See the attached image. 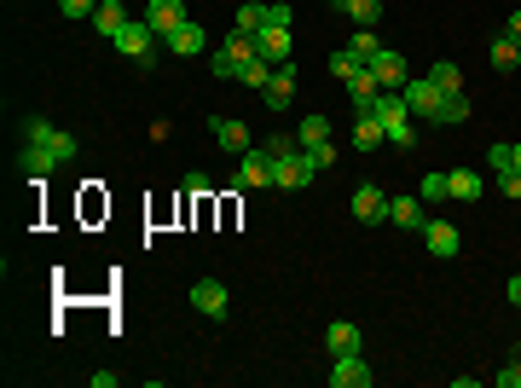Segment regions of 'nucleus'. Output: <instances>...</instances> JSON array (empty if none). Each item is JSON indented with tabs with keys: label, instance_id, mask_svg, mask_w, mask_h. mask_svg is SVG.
Listing matches in <instances>:
<instances>
[{
	"label": "nucleus",
	"instance_id": "obj_1",
	"mask_svg": "<svg viewBox=\"0 0 521 388\" xmlns=\"http://www.w3.org/2000/svg\"><path fill=\"white\" fill-rule=\"evenodd\" d=\"M30 139H23V151H18V168L30 180H47V174H58V163H70L76 156V139H70L64 128H53L47 116H30Z\"/></svg>",
	"mask_w": 521,
	"mask_h": 388
},
{
	"label": "nucleus",
	"instance_id": "obj_2",
	"mask_svg": "<svg viewBox=\"0 0 521 388\" xmlns=\"http://www.w3.org/2000/svg\"><path fill=\"white\" fill-rule=\"evenodd\" d=\"M255 58V35H238L232 30L226 41L209 53V70H215V81H232V76H243V64Z\"/></svg>",
	"mask_w": 521,
	"mask_h": 388
},
{
	"label": "nucleus",
	"instance_id": "obj_3",
	"mask_svg": "<svg viewBox=\"0 0 521 388\" xmlns=\"http://www.w3.org/2000/svg\"><path fill=\"white\" fill-rule=\"evenodd\" d=\"M365 70H371V76L382 81V93H400L406 81H412V64H406V53H400V46H382V53L371 58Z\"/></svg>",
	"mask_w": 521,
	"mask_h": 388
},
{
	"label": "nucleus",
	"instance_id": "obj_4",
	"mask_svg": "<svg viewBox=\"0 0 521 388\" xmlns=\"http://www.w3.org/2000/svg\"><path fill=\"white\" fill-rule=\"evenodd\" d=\"M400 99H406V111H412V122H434V111H440V88H434L429 76H412L400 88Z\"/></svg>",
	"mask_w": 521,
	"mask_h": 388
},
{
	"label": "nucleus",
	"instance_id": "obj_5",
	"mask_svg": "<svg viewBox=\"0 0 521 388\" xmlns=\"http://www.w3.org/2000/svg\"><path fill=\"white\" fill-rule=\"evenodd\" d=\"M319 168L307 163V151H290V156H272V186L278 191H302L307 180H313Z\"/></svg>",
	"mask_w": 521,
	"mask_h": 388
},
{
	"label": "nucleus",
	"instance_id": "obj_6",
	"mask_svg": "<svg viewBox=\"0 0 521 388\" xmlns=\"http://www.w3.org/2000/svg\"><path fill=\"white\" fill-rule=\"evenodd\" d=\"M192 308L203 313V319H226V308H232L226 284H220V278H197V284H192Z\"/></svg>",
	"mask_w": 521,
	"mask_h": 388
},
{
	"label": "nucleus",
	"instance_id": "obj_7",
	"mask_svg": "<svg viewBox=\"0 0 521 388\" xmlns=\"http://www.w3.org/2000/svg\"><path fill=\"white\" fill-rule=\"evenodd\" d=\"M151 41H157V30H151V23H145V18H128V30H122L110 46H116L122 58H133V64H140V58H151Z\"/></svg>",
	"mask_w": 521,
	"mask_h": 388
},
{
	"label": "nucleus",
	"instance_id": "obj_8",
	"mask_svg": "<svg viewBox=\"0 0 521 388\" xmlns=\"http://www.w3.org/2000/svg\"><path fill=\"white\" fill-rule=\"evenodd\" d=\"M232 186H272V156L260 151V145H250V151H243V168H238V180H232Z\"/></svg>",
	"mask_w": 521,
	"mask_h": 388
},
{
	"label": "nucleus",
	"instance_id": "obj_9",
	"mask_svg": "<svg viewBox=\"0 0 521 388\" xmlns=\"http://www.w3.org/2000/svg\"><path fill=\"white\" fill-rule=\"evenodd\" d=\"M145 23H151V30L168 41V35L185 23V0H151V6H145Z\"/></svg>",
	"mask_w": 521,
	"mask_h": 388
},
{
	"label": "nucleus",
	"instance_id": "obj_10",
	"mask_svg": "<svg viewBox=\"0 0 521 388\" xmlns=\"http://www.w3.org/2000/svg\"><path fill=\"white\" fill-rule=\"evenodd\" d=\"M371 366L359 354H337V371H330V388H371Z\"/></svg>",
	"mask_w": 521,
	"mask_h": 388
},
{
	"label": "nucleus",
	"instance_id": "obj_11",
	"mask_svg": "<svg viewBox=\"0 0 521 388\" xmlns=\"http://www.w3.org/2000/svg\"><path fill=\"white\" fill-rule=\"evenodd\" d=\"M209 133H215V145H226V151H238V156L255 145V133L243 122H232V116H209Z\"/></svg>",
	"mask_w": 521,
	"mask_h": 388
},
{
	"label": "nucleus",
	"instance_id": "obj_12",
	"mask_svg": "<svg viewBox=\"0 0 521 388\" xmlns=\"http://www.w3.org/2000/svg\"><path fill=\"white\" fill-rule=\"evenodd\" d=\"M354 215H359L365 226L389 221V198H382V186H354Z\"/></svg>",
	"mask_w": 521,
	"mask_h": 388
},
{
	"label": "nucleus",
	"instance_id": "obj_13",
	"mask_svg": "<svg viewBox=\"0 0 521 388\" xmlns=\"http://www.w3.org/2000/svg\"><path fill=\"white\" fill-rule=\"evenodd\" d=\"M255 53L267 58V64H290V30H278V23H267V30L255 35Z\"/></svg>",
	"mask_w": 521,
	"mask_h": 388
},
{
	"label": "nucleus",
	"instance_id": "obj_14",
	"mask_svg": "<svg viewBox=\"0 0 521 388\" xmlns=\"http://www.w3.org/2000/svg\"><path fill=\"white\" fill-rule=\"evenodd\" d=\"M260 99H267V111H284V105L295 99V64H278V70H272V81H267V93H260Z\"/></svg>",
	"mask_w": 521,
	"mask_h": 388
},
{
	"label": "nucleus",
	"instance_id": "obj_15",
	"mask_svg": "<svg viewBox=\"0 0 521 388\" xmlns=\"http://www.w3.org/2000/svg\"><path fill=\"white\" fill-rule=\"evenodd\" d=\"M389 221L406 226V232H423L429 215H423V198H389Z\"/></svg>",
	"mask_w": 521,
	"mask_h": 388
},
{
	"label": "nucleus",
	"instance_id": "obj_16",
	"mask_svg": "<svg viewBox=\"0 0 521 388\" xmlns=\"http://www.w3.org/2000/svg\"><path fill=\"white\" fill-rule=\"evenodd\" d=\"M93 30L105 35V41H116V35L128 30V12H122V0H98V6H93Z\"/></svg>",
	"mask_w": 521,
	"mask_h": 388
},
{
	"label": "nucleus",
	"instance_id": "obj_17",
	"mask_svg": "<svg viewBox=\"0 0 521 388\" xmlns=\"http://www.w3.org/2000/svg\"><path fill=\"white\" fill-rule=\"evenodd\" d=\"M423 238H429V256H440V261L457 256V226H452V221H429Z\"/></svg>",
	"mask_w": 521,
	"mask_h": 388
},
{
	"label": "nucleus",
	"instance_id": "obj_18",
	"mask_svg": "<svg viewBox=\"0 0 521 388\" xmlns=\"http://www.w3.org/2000/svg\"><path fill=\"white\" fill-rule=\"evenodd\" d=\"M168 46H174V53H180V58H192V53H203V46H209V35H203V23H192V18H185V23H180V30H174V35H168Z\"/></svg>",
	"mask_w": 521,
	"mask_h": 388
},
{
	"label": "nucleus",
	"instance_id": "obj_19",
	"mask_svg": "<svg viewBox=\"0 0 521 388\" xmlns=\"http://www.w3.org/2000/svg\"><path fill=\"white\" fill-rule=\"evenodd\" d=\"M337 12H347V18H354L359 30H377V18H382V0H337Z\"/></svg>",
	"mask_w": 521,
	"mask_h": 388
},
{
	"label": "nucleus",
	"instance_id": "obj_20",
	"mask_svg": "<svg viewBox=\"0 0 521 388\" xmlns=\"http://www.w3.org/2000/svg\"><path fill=\"white\" fill-rule=\"evenodd\" d=\"M516 64H521V41H516V35H499V41H492V70L510 76Z\"/></svg>",
	"mask_w": 521,
	"mask_h": 388
},
{
	"label": "nucleus",
	"instance_id": "obj_21",
	"mask_svg": "<svg viewBox=\"0 0 521 388\" xmlns=\"http://www.w3.org/2000/svg\"><path fill=\"white\" fill-rule=\"evenodd\" d=\"M446 180H452V198H457V203H475L481 191H487V186H481V180H475V168H452V174H446Z\"/></svg>",
	"mask_w": 521,
	"mask_h": 388
},
{
	"label": "nucleus",
	"instance_id": "obj_22",
	"mask_svg": "<svg viewBox=\"0 0 521 388\" xmlns=\"http://www.w3.org/2000/svg\"><path fill=\"white\" fill-rule=\"evenodd\" d=\"M382 139H389V128H382L377 116H359V122H354V145H359V151H377Z\"/></svg>",
	"mask_w": 521,
	"mask_h": 388
},
{
	"label": "nucleus",
	"instance_id": "obj_23",
	"mask_svg": "<svg viewBox=\"0 0 521 388\" xmlns=\"http://www.w3.org/2000/svg\"><path fill=\"white\" fill-rule=\"evenodd\" d=\"M325 342H330V354H359V325H330L325 331Z\"/></svg>",
	"mask_w": 521,
	"mask_h": 388
},
{
	"label": "nucleus",
	"instance_id": "obj_24",
	"mask_svg": "<svg viewBox=\"0 0 521 388\" xmlns=\"http://www.w3.org/2000/svg\"><path fill=\"white\" fill-rule=\"evenodd\" d=\"M464 116H469V99H464V93H440V111H434V122L452 128V122H464Z\"/></svg>",
	"mask_w": 521,
	"mask_h": 388
},
{
	"label": "nucleus",
	"instance_id": "obj_25",
	"mask_svg": "<svg viewBox=\"0 0 521 388\" xmlns=\"http://www.w3.org/2000/svg\"><path fill=\"white\" fill-rule=\"evenodd\" d=\"M429 81H434L440 93H464V70L446 64V58H440V64H429Z\"/></svg>",
	"mask_w": 521,
	"mask_h": 388
},
{
	"label": "nucleus",
	"instance_id": "obj_26",
	"mask_svg": "<svg viewBox=\"0 0 521 388\" xmlns=\"http://www.w3.org/2000/svg\"><path fill=\"white\" fill-rule=\"evenodd\" d=\"M295 139H302V151H313V145H325V139H330V122H325V116H302Z\"/></svg>",
	"mask_w": 521,
	"mask_h": 388
},
{
	"label": "nucleus",
	"instance_id": "obj_27",
	"mask_svg": "<svg viewBox=\"0 0 521 388\" xmlns=\"http://www.w3.org/2000/svg\"><path fill=\"white\" fill-rule=\"evenodd\" d=\"M232 30H238V35H260V30H267V6L243 0V6H238V23H232Z\"/></svg>",
	"mask_w": 521,
	"mask_h": 388
},
{
	"label": "nucleus",
	"instance_id": "obj_28",
	"mask_svg": "<svg viewBox=\"0 0 521 388\" xmlns=\"http://www.w3.org/2000/svg\"><path fill=\"white\" fill-rule=\"evenodd\" d=\"M417 198H423L429 209H434V203L452 198V180H446V174H423V180H417Z\"/></svg>",
	"mask_w": 521,
	"mask_h": 388
},
{
	"label": "nucleus",
	"instance_id": "obj_29",
	"mask_svg": "<svg viewBox=\"0 0 521 388\" xmlns=\"http://www.w3.org/2000/svg\"><path fill=\"white\" fill-rule=\"evenodd\" d=\"M272 70H278V64H267V58H250V64H243V88H255V93H267V81H272Z\"/></svg>",
	"mask_w": 521,
	"mask_h": 388
},
{
	"label": "nucleus",
	"instance_id": "obj_30",
	"mask_svg": "<svg viewBox=\"0 0 521 388\" xmlns=\"http://www.w3.org/2000/svg\"><path fill=\"white\" fill-rule=\"evenodd\" d=\"M347 53H354V58H359V64H371V58H377V53H382V41H377V30H359V35H354V41H347Z\"/></svg>",
	"mask_w": 521,
	"mask_h": 388
},
{
	"label": "nucleus",
	"instance_id": "obj_31",
	"mask_svg": "<svg viewBox=\"0 0 521 388\" xmlns=\"http://www.w3.org/2000/svg\"><path fill=\"white\" fill-rule=\"evenodd\" d=\"M389 145H400V151H406V145H417V122H412V116L389 122Z\"/></svg>",
	"mask_w": 521,
	"mask_h": 388
},
{
	"label": "nucleus",
	"instance_id": "obj_32",
	"mask_svg": "<svg viewBox=\"0 0 521 388\" xmlns=\"http://www.w3.org/2000/svg\"><path fill=\"white\" fill-rule=\"evenodd\" d=\"M260 151H267V156H290V151H302V139H290V133H272V139H260Z\"/></svg>",
	"mask_w": 521,
	"mask_h": 388
},
{
	"label": "nucleus",
	"instance_id": "obj_33",
	"mask_svg": "<svg viewBox=\"0 0 521 388\" xmlns=\"http://www.w3.org/2000/svg\"><path fill=\"white\" fill-rule=\"evenodd\" d=\"M487 168H492V174L516 168V145H492V151H487Z\"/></svg>",
	"mask_w": 521,
	"mask_h": 388
},
{
	"label": "nucleus",
	"instance_id": "obj_34",
	"mask_svg": "<svg viewBox=\"0 0 521 388\" xmlns=\"http://www.w3.org/2000/svg\"><path fill=\"white\" fill-rule=\"evenodd\" d=\"M354 70H365V64H359V58H354V53H337V58H330V76H337V81H347V76H354Z\"/></svg>",
	"mask_w": 521,
	"mask_h": 388
},
{
	"label": "nucleus",
	"instance_id": "obj_35",
	"mask_svg": "<svg viewBox=\"0 0 521 388\" xmlns=\"http://www.w3.org/2000/svg\"><path fill=\"white\" fill-rule=\"evenodd\" d=\"M499 191H504V198H516V203H521V168H504V174H499Z\"/></svg>",
	"mask_w": 521,
	"mask_h": 388
},
{
	"label": "nucleus",
	"instance_id": "obj_36",
	"mask_svg": "<svg viewBox=\"0 0 521 388\" xmlns=\"http://www.w3.org/2000/svg\"><path fill=\"white\" fill-rule=\"evenodd\" d=\"M93 6H98V0H58L64 18H93Z\"/></svg>",
	"mask_w": 521,
	"mask_h": 388
},
{
	"label": "nucleus",
	"instance_id": "obj_37",
	"mask_svg": "<svg viewBox=\"0 0 521 388\" xmlns=\"http://www.w3.org/2000/svg\"><path fill=\"white\" fill-rule=\"evenodd\" d=\"M307 163H313V168H330V163H337V145H313V151H307Z\"/></svg>",
	"mask_w": 521,
	"mask_h": 388
},
{
	"label": "nucleus",
	"instance_id": "obj_38",
	"mask_svg": "<svg viewBox=\"0 0 521 388\" xmlns=\"http://www.w3.org/2000/svg\"><path fill=\"white\" fill-rule=\"evenodd\" d=\"M267 23H278V30H290V6H284V0H272V6H267Z\"/></svg>",
	"mask_w": 521,
	"mask_h": 388
},
{
	"label": "nucleus",
	"instance_id": "obj_39",
	"mask_svg": "<svg viewBox=\"0 0 521 388\" xmlns=\"http://www.w3.org/2000/svg\"><path fill=\"white\" fill-rule=\"evenodd\" d=\"M504 296H510V301H516V308H521V273L510 278V284H504Z\"/></svg>",
	"mask_w": 521,
	"mask_h": 388
},
{
	"label": "nucleus",
	"instance_id": "obj_40",
	"mask_svg": "<svg viewBox=\"0 0 521 388\" xmlns=\"http://www.w3.org/2000/svg\"><path fill=\"white\" fill-rule=\"evenodd\" d=\"M504 35H516V41H521V12H516V18H510V23H504Z\"/></svg>",
	"mask_w": 521,
	"mask_h": 388
},
{
	"label": "nucleus",
	"instance_id": "obj_41",
	"mask_svg": "<svg viewBox=\"0 0 521 388\" xmlns=\"http://www.w3.org/2000/svg\"><path fill=\"white\" fill-rule=\"evenodd\" d=\"M516 168H521V145H516Z\"/></svg>",
	"mask_w": 521,
	"mask_h": 388
},
{
	"label": "nucleus",
	"instance_id": "obj_42",
	"mask_svg": "<svg viewBox=\"0 0 521 388\" xmlns=\"http://www.w3.org/2000/svg\"><path fill=\"white\" fill-rule=\"evenodd\" d=\"M516 12H521V6H516Z\"/></svg>",
	"mask_w": 521,
	"mask_h": 388
}]
</instances>
